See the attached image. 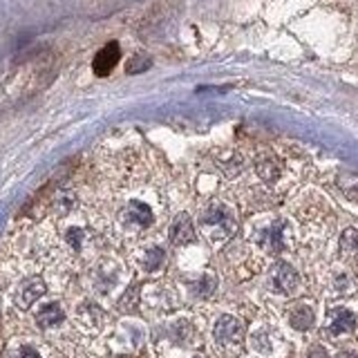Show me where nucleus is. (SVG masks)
I'll use <instances>...</instances> for the list:
<instances>
[{"label":"nucleus","mask_w":358,"mask_h":358,"mask_svg":"<svg viewBox=\"0 0 358 358\" xmlns=\"http://www.w3.org/2000/svg\"><path fill=\"white\" fill-rule=\"evenodd\" d=\"M123 240H141L159 229L166 215L162 164L143 148L121 150L103 164L99 197L90 208Z\"/></svg>","instance_id":"nucleus-1"},{"label":"nucleus","mask_w":358,"mask_h":358,"mask_svg":"<svg viewBox=\"0 0 358 358\" xmlns=\"http://www.w3.org/2000/svg\"><path fill=\"white\" fill-rule=\"evenodd\" d=\"M199 227L208 233H220V238H229L235 231V215L227 204L210 201L199 213Z\"/></svg>","instance_id":"nucleus-2"},{"label":"nucleus","mask_w":358,"mask_h":358,"mask_svg":"<svg viewBox=\"0 0 358 358\" xmlns=\"http://www.w3.org/2000/svg\"><path fill=\"white\" fill-rule=\"evenodd\" d=\"M45 291H48V285H45L38 275L22 280V282H20V285L16 287V291H14V305H16L18 309L25 311V309H29L38 298L45 296Z\"/></svg>","instance_id":"nucleus-3"},{"label":"nucleus","mask_w":358,"mask_h":358,"mask_svg":"<svg viewBox=\"0 0 358 358\" xmlns=\"http://www.w3.org/2000/svg\"><path fill=\"white\" fill-rule=\"evenodd\" d=\"M213 336H215L217 345H238L244 336V329H242V322L233 316H222L217 322H215V329H213Z\"/></svg>","instance_id":"nucleus-4"},{"label":"nucleus","mask_w":358,"mask_h":358,"mask_svg":"<svg viewBox=\"0 0 358 358\" xmlns=\"http://www.w3.org/2000/svg\"><path fill=\"white\" fill-rule=\"evenodd\" d=\"M195 227H193V220H190L188 213H179L175 215V220L171 222V227H168V240L175 246H184V244H190L195 242Z\"/></svg>","instance_id":"nucleus-5"},{"label":"nucleus","mask_w":358,"mask_h":358,"mask_svg":"<svg viewBox=\"0 0 358 358\" xmlns=\"http://www.w3.org/2000/svg\"><path fill=\"white\" fill-rule=\"evenodd\" d=\"M300 282V278L296 273V268L287 262H278L273 273H271V287L275 294H291Z\"/></svg>","instance_id":"nucleus-6"},{"label":"nucleus","mask_w":358,"mask_h":358,"mask_svg":"<svg viewBox=\"0 0 358 358\" xmlns=\"http://www.w3.org/2000/svg\"><path fill=\"white\" fill-rule=\"evenodd\" d=\"M121 59V48L119 43H108L106 48H101V52L94 56L92 61V70L96 76H108L112 70H115V65L119 63Z\"/></svg>","instance_id":"nucleus-7"},{"label":"nucleus","mask_w":358,"mask_h":358,"mask_svg":"<svg viewBox=\"0 0 358 358\" xmlns=\"http://www.w3.org/2000/svg\"><path fill=\"white\" fill-rule=\"evenodd\" d=\"M137 260L143 266V271H157V268H159L166 260V251H164V246L157 244V242L141 244Z\"/></svg>","instance_id":"nucleus-8"},{"label":"nucleus","mask_w":358,"mask_h":358,"mask_svg":"<svg viewBox=\"0 0 358 358\" xmlns=\"http://www.w3.org/2000/svg\"><path fill=\"white\" fill-rule=\"evenodd\" d=\"M63 320H65V311L59 302H48V305H43L36 313V324L43 329L59 327Z\"/></svg>","instance_id":"nucleus-9"},{"label":"nucleus","mask_w":358,"mask_h":358,"mask_svg":"<svg viewBox=\"0 0 358 358\" xmlns=\"http://www.w3.org/2000/svg\"><path fill=\"white\" fill-rule=\"evenodd\" d=\"M255 173L257 177L262 179V182L266 184H275L278 179H280V164L273 159L271 155H262V157H257V162H255Z\"/></svg>","instance_id":"nucleus-10"},{"label":"nucleus","mask_w":358,"mask_h":358,"mask_svg":"<svg viewBox=\"0 0 358 358\" xmlns=\"http://www.w3.org/2000/svg\"><path fill=\"white\" fill-rule=\"evenodd\" d=\"M356 327V316L352 311L347 309H336L331 313V320H329V334L331 336H338V334H350Z\"/></svg>","instance_id":"nucleus-11"},{"label":"nucleus","mask_w":358,"mask_h":358,"mask_svg":"<svg viewBox=\"0 0 358 358\" xmlns=\"http://www.w3.org/2000/svg\"><path fill=\"white\" fill-rule=\"evenodd\" d=\"M341 255L347 262L358 264V229H345L341 235Z\"/></svg>","instance_id":"nucleus-12"},{"label":"nucleus","mask_w":358,"mask_h":358,"mask_svg":"<svg viewBox=\"0 0 358 358\" xmlns=\"http://www.w3.org/2000/svg\"><path fill=\"white\" fill-rule=\"evenodd\" d=\"M285 227L287 224L282 220H278L273 222L271 227L266 229L264 233V246L268 251H273V253H280L285 249Z\"/></svg>","instance_id":"nucleus-13"},{"label":"nucleus","mask_w":358,"mask_h":358,"mask_svg":"<svg viewBox=\"0 0 358 358\" xmlns=\"http://www.w3.org/2000/svg\"><path fill=\"white\" fill-rule=\"evenodd\" d=\"M313 320H316V316H313V309L311 307H305V305L296 307L294 311H291V316H289L291 327L298 329V331L309 329L311 324H313Z\"/></svg>","instance_id":"nucleus-14"},{"label":"nucleus","mask_w":358,"mask_h":358,"mask_svg":"<svg viewBox=\"0 0 358 358\" xmlns=\"http://www.w3.org/2000/svg\"><path fill=\"white\" fill-rule=\"evenodd\" d=\"M341 190L345 193V197H350L352 201H358V175L354 173H343L338 177Z\"/></svg>","instance_id":"nucleus-15"},{"label":"nucleus","mask_w":358,"mask_h":358,"mask_svg":"<svg viewBox=\"0 0 358 358\" xmlns=\"http://www.w3.org/2000/svg\"><path fill=\"white\" fill-rule=\"evenodd\" d=\"M148 67H150V59H148V56L134 54L132 59L128 61L126 70H128V74H139V72H143V70H148Z\"/></svg>","instance_id":"nucleus-16"},{"label":"nucleus","mask_w":358,"mask_h":358,"mask_svg":"<svg viewBox=\"0 0 358 358\" xmlns=\"http://www.w3.org/2000/svg\"><path fill=\"white\" fill-rule=\"evenodd\" d=\"M307 358H329V356H327V352H324V347L316 345V347H311V350H309Z\"/></svg>","instance_id":"nucleus-17"},{"label":"nucleus","mask_w":358,"mask_h":358,"mask_svg":"<svg viewBox=\"0 0 358 358\" xmlns=\"http://www.w3.org/2000/svg\"><path fill=\"white\" fill-rule=\"evenodd\" d=\"M16 358H41V356H38L36 350H34V347H22Z\"/></svg>","instance_id":"nucleus-18"},{"label":"nucleus","mask_w":358,"mask_h":358,"mask_svg":"<svg viewBox=\"0 0 358 358\" xmlns=\"http://www.w3.org/2000/svg\"><path fill=\"white\" fill-rule=\"evenodd\" d=\"M336 358H358V354H354V352H341Z\"/></svg>","instance_id":"nucleus-19"}]
</instances>
